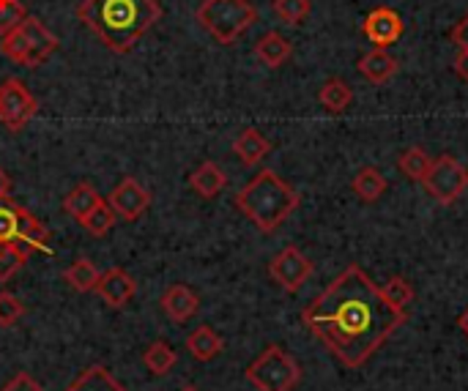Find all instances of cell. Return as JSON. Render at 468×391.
I'll return each instance as SVG.
<instances>
[{
  "label": "cell",
  "mask_w": 468,
  "mask_h": 391,
  "mask_svg": "<svg viewBox=\"0 0 468 391\" xmlns=\"http://www.w3.org/2000/svg\"><path fill=\"white\" fill-rule=\"evenodd\" d=\"M302 323L348 370L365 367L378 348L406 323L381 288L359 266H348L332 285L310 301Z\"/></svg>",
  "instance_id": "cell-1"
},
{
  "label": "cell",
  "mask_w": 468,
  "mask_h": 391,
  "mask_svg": "<svg viewBox=\"0 0 468 391\" xmlns=\"http://www.w3.org/2000/svg\"><path fill=\"white\" fill-rule=\"evenodd\" d=\"M77 16L110 52L126 55L162 19V5L159 0H82Z\"/></svg>",
  "instance_id": "cell-2"
},
{
  "label": "cell",
  "mask_w": 468,
  "mask_h": 391,
  "mask_svg": "<svg viewBox=\"0 0 468 391\" xmlns=\"http://www.w3.org/2000/svg\"><path fill=\"white\" fill-rule=\"evenodd\" d=\"M233 203L261 233H274L299 208V192L274 170H261Z\"/></svg>",
  "instance_id": "cell-3"
},
{
  "label": "cell",
  "mask_w": 468,
  "mask_h": 391,
  "mask_svg": "<svg viewBox=\"0 0 468 391\" xmlns=\"http://www.w3.org/2000/svg\"><path fill=\"white\" fill-rule=\"evenodd\" d=\"M58 49H60L58 36L41 19L30 16V14L16 27H11L5 36H0V52L25 69H38Z\"/></svg>",
  "instance_id": "cell-4"
},
{
  "label": "cell",
  "mask_w": 468,
  "mask_h": 391,
  "mask_svg": "<svg viewBox=\"0 0 468 391\" xmlns=\"http://www.w3.org/2000/svg\"><path fill=\"white\" fill-rule=\"evenodd\" d=\"M195 19L219 44H233L241 33L252 27L258 11L250 0H203Z\"/></svg>",
  "instance_id": "cell-5"
},
{
  "label": "cell",
  "mask_w": 468,
  "mask_h": 391,
  "mask_svg": "<svg viewBox=\"0 0 468 391\" xmlns=\"http://www.w3.org/2000/svg\"><path fill=\"white\" fill-rule=\"evenodd\" d=\"M244 378L258 391H293L302 384V367L282 345H266L244 370Z\"/></svg>",
  "instance_id": "cell-6"
},
{
  "label": "cell",
  "mask_w": 468,
  "mask_h": 391,
  "mask_svg": "<svg viewBox=\"0 0 468 391\" xmlns=\"http://www.w3.org/2000/svg\"><path fill=\"white\" fill-rule=\"evenodd\" d=\"M38 112L36 96L27 90V85L19 77H5L0 82V123L11 132L19 134Z\"/></svg>",
  "instance_id": "cell-7"
},
{
  "label": "cell",
  "mask_w": 468,
  "mask_h": 391,
  "mask_svg": "<svg viewBox=\"0 0 468 391\" xmlns=\"http://www.w3.org/2000/svg\"><path fill=\"white\" fill-rule=\"evenodd\" d=\"M422 184L431 192V197H436L441 206H450L466 192L468 170L452 156H439L431 162V170L422 178Z\"/></svg>",
  "instance_id": "cell-8"
},
{
  "label": "cell",
  "mask_w": 468,
  "mask_h": 391,
  "mask_svg": "<svg viewBox=\"0 0 468 391\" xmlns=\"http://www.w3.org/2000/svg\"><path fill=\"white\" fill-rule=\"evenodd\" d=\"M313 274V263L310 258L296 249V247H285L280 255L271 258L269 263V277L285 291V293H296Z\"/></svg>",
  "instance_id": "cell-9"
},
{
  "label": "cell",
  "mask_w": 468,
  "mask_h": 391,
  "mask_svg": "<svg viewBox=\"0 0 468 391\" xmlns=\"http://www.w3.org/2000/svg\"><path fill=\"white\" fill-rule=\"evenodd\" d=\"M107 206L115 211L118 219L134 222V219H140V217L148 211V206H151V192H148L137 178L126 175V178L110 192Z\"/></svg>",
  "instance_id": "cell-10"
},
{
  "label": "cell",
  "mask_w": 468,
  "mask_h": 391,
  "mask_svg": "<svg viewBox=\"0 0 468 391\" xmlns=\"http://www.w3.org/2000/svg\"><path fill=\"white\" fill-rule=\"evenodd\" d=\"M110 310H123L134 296H137V282L134 277L121 269V266H112L107 271H101L99 282H96V291H93Z\"/></svg>",
  "instance_id": "cell-11"
},
{
  "label": "cell",
  "mask_w": 468,
  "mask_h": 391,
  "mask_svg": "<svg viewBox=\"0 0 468 391\" xmlns=\"http://www.w3.org/2000/svg\"><path fill=\"white\" fill-rule=\"evenodd\" d=\"M362 30H365V36H367L376 47L387 49L389 44H395V41L403 36V19H400V14H398L395 8L378 5V8H373V11L367 14Z\"/></svg>",
  "instance_id": "cell-12"
},
{
  "label": "cell",
  "mask_w": 468,
  "mask_h": 391,
  "mask_svg": "<svg viewBox=\"0 0 468 391\" xmlns=\"http://www.w3.org/2000/svg\"><path fill=\"white\" fill-rule=\"evenodd\" d=\"M162 312L173 321V323H186L197 310H200V296L189 288V285H170L162 299H159Z\"/></svg>",
  "instance_id": "cell-13"
},
{
  "label": "cell",
  "mask_w": 468,
  "mask_h": 391,
  "mask_svg": "<svg viewBox=\"0 0 468 391\" xmlns=\"http://www.w3.org/2000/svg\"><path fill=\"white\" fill-rule=\"evenodd\" d=\"M189 186H192V192H195L197 197H203V200H214L217 195H222V192H225V186H228V175H225V170H222L217 162H203L197 170H192V173H189Z\"/></svg>",
  "instance_id": "cell-14"
},
{
  "label": "cell",
  "mask_w": 468,
  "mask_h": 391,
  "mask_svg": "<svg viewBox=\"0 0 468 391\" xmlns=\"http://www.w3.org/2000/svg\"><path fill=\"white\" fill-rule=\"evenodd\" d=\"M52 233L47 230V225L36 217V214H30L27 208H22L19 206V247H25V249H36V252H47V255H52Z\"/></svg>",
  "instance_id": "cell-15"
},
{
  "label": "cell",
  "mask_w": 468,
  "mask_h": 391,
  "mask_svg": "<svg viewBox=\"0 0 468 391\" xmlns=\"http://www.w3.org/2000/svg\"><path fill=\"white\" fill-rule=\"evenodd\" d=\"M291 55H293L291 41H288L282 33H277V30H269V33H263V36L255 41V58H258L263 66H269V69H280L282 63H288Z\"/></svg>",
  "instance_id": "cell-16"
},
{
  "label": "cell",
  "mask_w": 468,
  "mask_h": 391,
  "mask_svg": "<svg viewBox=\"0 0 468 391\" xmlns=\"http://www.w3.org/2000/svg\"><path fill=\"white\" fill-rule=\"evenodd\" d=\"M356 69H359L362 77H367L370 82L381 85V82H387V79H392L398 74V58H392L387 49L376 47V49H370L367 55L359 58Z\"/></svg>",
  "instance_id": "cell-17"
},
{
  "label": "cell",
  "mask_w": 468,
  "mask_h": 391,
  "mask_svg": "<svg viewBox=\"0 0 468 391\" xmlns=\"http://www.w3.org/2000/svg\"><path fill=\"white\" fill-rule=\"evenodd\" d=\"M271 151V143L258 132V129H244L236 140H233V153L239 156V162L244 167H255L261 164Z\"/></svg>",
  "instance_id": "cell-18"
},
{
  "label": "cell",
  "mask_w": 468,
  "mask_h": 391,
  "mask_svg": "<svg viewBox=\"0 0 468 391\" xmlns=\"http://www.w3.org/2000/svg\"><path fill=\"white\" fill-rule=\"evenodd\" d=\"M186 351L195 362H214L222 351H225V340L211 329V326H197L189 337H186Z\"/></svg>",
  "instance_id": "cell-19"
},
{
  "label": "cell",
  "mask_w": 468,
  "mask_h": 391,
  "mask_svg": "<svg viewBox=\"0 0 468 391\" xmlns=\"http://www.w3.org/2000/svg\"><path fill=\"white\" fill-rule=\"evenodd\" d=\"M99 203H104V197L96 192L93 184L82 181V184H77V186L63 197V211H66L71 219H77V225H80Z\"/></svg>",
  "instance_id": "cell-20"
},
{
  "label": "cell",
  "mask_w": 468,
  "mask_h": 391,
  "mask_svg": "<svg viewBox=\"0 0 468 391\" xmlns=\"http://www.w3.org/2000/svg\"><path fill=\"white\" fill-rule=\"evenodd\" d=\"M387 178H384V173L378 170V167H362L356 175H354V184H351V189H354V195L362 200V203H376L378 197H384V192H387Z\"/></svg>",
  "instance_id": "cell-21"
},
{
  "label": "cell",
  "mask_w": 468,
  "mask_h": 391,
  "mask_svg": "<svg viewBox=\"0 0 468 391\" xmlns=\"http://www.w3.org/2000/svg\"><path fill=\"white\" fill-rule=\"evenodd\" d=\"M99 277H101V271H99L96 263L88 260V258H77V260L63 271L66 285H69L71 291H77V293H90V291H96Z\"/></svg>",
  "instance_id": "cell-22"
},
{
  "label": "cell",
  "mask_w": 468,
  "mask_h": 391,
  "mask_svg": "<svg viewBox=\"0 0 468 391\" xmlns=\"http://www.w3.org/2000/svg\"><path fill=\"white\" fill-rule=\"evenodd\" d=\"M143 365H145V370H148L151 375H159V378H162V375H167V373L178 365V354L173 351L170 343L156 340V343H151V345L145 348Z\"/></svg>",
  "instance_id": "cell-23"
},
{
  "label": "cell",
  "mask_w": 468,
  "mask_h": 391,
  "mask_svg": "<svg viewBox=\"0 0 468 391\" xmlns=\"http://www.w3.org/2000/svg\"><path fill=\"white\" fill-rule=\"evenodd\" d=\"M66 391H126L101 365H90V367H85L77 378H74V384L69 386Z\"/></svg>",
  "instance_id": "cell-24"
},
{
  "label": "cell",
  "mask_w": 468,
  "mask_h": 391,
  "mask_svg": "<svg viewBox=\"0 0 468 391\" xmlns=\"http://www.w3.org/2000/svg\"><path fill=\"white\" fill-rule=\"evenodd\" d=\"M318 101H321L332 115H340V112H346L348 104L354 101V90H351L348 82L332 77V79H326L324 88L318 90Z\"/></svg>",
  "instance_id": "cell-25"
},
{
  "label": "cell",
  "mask_w": 468,
  "mask_h": 391,
  "mask_svg": "<svg viewBox=\"0 0 468 391\" xmlns=\"http://www.w3.org/2000/svg\"><path fill=\"white\" fill-rule=\"evenodd\" d=\"M431 156H428V151L425 148H420V145H414V148H406L403 153H400V159H398V167H400V173L406 175V178H411V181H420L422 184V178L428 175V170H431Z\"/></svg>",
  "instance_id": "cell-26"
},
{
  "label": "cell",
  "mask_w": 468,
  "mask_h": 391,
  "mask_svg": "<svg viewBox=\"0 0 468 391\" xmlns=\"http://www.w3.org/2000/svg\"><path fill=\"white\" fill-rule=\"evenodd\" d=\"M27 263V249L19 244H0V285L8 282Z\"/></svg>",
  "instance_id": "cell-27"
},
{
  "label": "cell",
  "mask_w": 468,
  "mask_h": 391,
  "mask_svg": "<svg viewBox=\"0 0 468 391\" xmlns=\"http://www.w3.org/2000/svg\"><path fill=\"white\" fill-rule=\"evenodd\" d=\"M271 11L285 25H302L313 11V0H271Z\"/></svg>",
  "instance_id": "cell-28"
},
{
  "label": "cell",
  "mask_w": 468,
  "mask_h": 391,
  "mask_svg": "<svg viewBox=\"0 0 468 391\" xmlns=\"http://www.w3.org/2000/svg\"><path fill=\"white\" fill-rule=\"evenodd\" d=\"M19 241V206L8 197L0 200V244Z\"/></svg>",
  "instance_id": "cell-29"
},
{
  "label": "cell",
  "mask_w": 468,
  "mask_h": 391,
  "mask_svg": "<svg viewBox=\"0 0 468 391\" xmlns=\"http://www.w3.org/2000/svg\"><path fill=\"white\" fill-rule=\"evenodd\" d=\"M115 211L107 206V200L104 203H99L82 222H80V227H85L90 236H107L110 230H112V225H115Z\"/></svg>",
  "instance_id": "cell-30"
},
{
  "label": "cell",
  "mask_w": 468,
  "mask_h": 391,
  "mask_svg": "<svg viewBox=\"0 0 468 391\" xmlns=\"http://www.w3.org/2000/svg\"><path fill=\"white\" fill-rule=\"evenodd\" d=\"M381 293H384V299H387L395 310H400V312H406V307L414 301V288H411V282H409L406 277H392V280H387V285L381 288Z\"/></svg>",
  "instance_id": "cell-31"
},
{
  "label": "cell",
  "mask_w": 468,
  "mask_h": 391,
  "mask_svg": "<svg viewBox=\"0 0 468 391\" xmlns=\"http://www.w3.org/2000/svg\"><path fill=\"white\" fill-rule=\"evenodd\" d=\"M25 16H27V8L22 0H0V36L16 27Z\"/></svg>",
  "instance_id": "cell-32"
},
{
  "label": "cell",
  "mask_w": 468,
  "mask_h": 391,
  "mask_svg": "<svg viewBox=\"0 0 468 391\" xmlns=\"http://www.w3.org/2000/svg\"><path fill=\"white\" fill-rule=\"evenodd\" d=\"M22 315H25L22 301L14 293L0 291V326H14Z\"/></svg>",
  "instance_id": "cell-33"
},
{
  "label": "cell",
  "mask_w": 468,
  "mask_h": 391,
  "mask_svg": "<svg viewBox=\"0 0 468 391\" xmlns=\"http://www.w3.org/2000/svg\"><path fill=\"white\" fill-rule=\"evenodd\" d=\"M0 391H44L27 373H16Z\"/></svg>",
  "instance_id": "cell-34"
},
{
  "label": "cell",
  "mask_w": 468,
  "mask_h": 391,
  "mask_svg": "<svg viewBox=\"0 0 468 391\" xmlns=\"http://www.w3.org/2000/svg\"><path fill=\"white\" fill-rule=\"evenodd\" d=\"M452 41L461 47V49H466L468 52V14L455 25V30H452Z\"/></svg>",
  "instance_id": "cell-35"
},
{
  "label": "cell",
  "mask_w": 468,
  "mask_h": 391,
  "mask_svg": "<svg viewBox=\"0 0 468 391\" xmlns=\"http://www.w3.org/2000/svg\"><path fill=\"white\" fill-rule=\"evenodd\" d=\"M455 71H458V74H461V77H463V79L468 82V52L466 49H461V52H458V58H455Z\"/></svg>",
  "instance_id": "cell-36"
},
{
  "label": "cell",
  "mask_w": 468,
  "mask_h": 391,
  "mask_svg": "<svg viewBox=\"0 0 468 391\" xmlns=\"http://www.w3.org/2000/svg\"><path fill=\"white\" fill-rule=\"evenodd\" d=\"M11 195V175L0 167V200H8Z\"/></svg>",
  "instance_id": "cell-37"
},
{
  "label": "cell",
  "mask_w": 468,
  "mask_h": 391,
  "mask_svg": "<svg viewBox=\"0 0 468 391\" xmlns=\"http://www.w3.org/2000/svg\"><path fill=\"white\" fill-rule=\"evenodd\" d=\"M458 329H461V332H463V334L468 337V307L463 310V315L458 318Z\"/></svg>",
  "instance_id": "cell-38"
},
{
  "label": "cell",
  "mask_w": 468,
  "mask_h": 391,
  "mask_svg": "<svg viewBox=\"0 0 468 391\" xmlns=\"http://www.w3.org/2000/svg\"><path fill=\"white\" fill-rule=\"evenodd\" d=\"M181 391H200V389H197V386H184Z\"/></svg>",
  "instance_id": "cell-39"
}]
</instances>
